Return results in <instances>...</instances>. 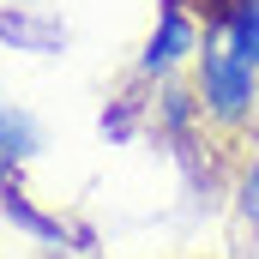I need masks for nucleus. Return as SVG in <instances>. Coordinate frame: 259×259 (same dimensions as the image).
I'll use <instances>...</instances> for the list:
<instances>
[{"label":"nucleus","mask_w":259,"mask_h":259,"mask_svg":"<svg viewBox=\"0 0 259 259\" xmlns=\"http://www.w3.org/2000/svg\"><path fill=\"white\" fill-rule=\"evenodd\" d=\"M199 97L217 121H241L253 109V66L235 61V49L223 36L205 42V55H199Z\"/></svg>","instance_id":"1"},{"label":"nucleus","mask_w":259,"mask_h":259,"mask_svg":"<svg viewBox=\"0 0 259 259\" xmlns=\"http://www.w3.org/2000/svg\"><path fill=\"white\" fill-rule=\"evenodd\" d=\"M193 49V24L169 6L163 12V24H157V36H151V49H145V72H163V66H175L181 55Z\"/></svg>","instance_id":"2"},{"label":"nucleus","mask_w":259,"mask_h":259,"mask_svg":"<svg viewBox=\"0 0 259 259\" xmlns=\"http://www.w3.org/2000/svg\"><path fill=\"white\" fill-rule=\"evenodd\" d=\"M223 42L235 49V61H247V66L259 72V0H241V6H229Z\"/></svg>","instance_id":"3"},{"label":"nucleus","mask_w":259,"mask_h":259,"mask_svg":"<svg viewBox=\"0 0 259 259\" xmlns=\"http://www.w3.org/2000/svg\"><path fill=\"white\" fill-rule=\"evenodd\" d=\"M24 151H30V121L0 109V187H6V175H12V163H18Z\"/></svg>","instance_id":"4"},{"label":"nucleus","mask_w":259,"mask_h":259,"mask_svg":"<svg viewBox=\"0 0 259 259\" xmlns=\"http://www.w3.org/2000/svg\"><path fill=\"white\" fill-rule=\"evenodd\" d=\"M247 211H253V217H259V163H253V169H247Z\"/></svg>","instance_id":"5"}]
</instances>
